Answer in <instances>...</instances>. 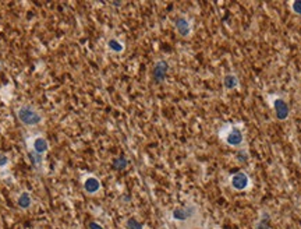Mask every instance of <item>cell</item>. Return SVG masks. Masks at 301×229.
Segmentation results:
<instances>
[{"label":"cell","instance_id":"cell-1","mask_svg":"<svg viewBox=\"0 0 301 229\" xmlns=\"http://www.w3.org/2000/svg\"><path fill=\"white\" fill-rule=\"evenodd\" d=\"M219 140L233 150H241L247 147L246 125L243 122H228L218 130Z\"/></svg>","mask_w":301,"mask_h":229},{"label":"cell","instance_id":"cell-2","mask_svg":"<svg viewBox=\"0 0 301 229\" xmlns=\"http://www.w3.org/2000/svg\"><path fill=\"white\" fill-rule=\"evenodd\" d=\"M16 116L21 125L32 129L38 127L43 122V114L31 104H21L16 108Z\"/></svg>","mask_w":301,"mask_h":229},{"label":"cell","instance_id":"cell-3","mask_svg":"<svg viewBox=\"0 0 301 229\" xmlns=\"http://www.w3.org/2000/svg\"><path fill=\"white\" fill-rule=\"evenodd\" d=\"M266 102L272 108L273 114L276 117V120L279 122H286L290 117V105L287 102V99L281 94H266L265 95Z\"/></svg>","mask_w":301,"mask_h":229},{"label":"cell","instance_id":"cell-4","mask_svg":"<svg viewBox=\"0 0 301 229\" xmlns=\"http://www.w3.org/2000/svg\"><path fill=\"white\" fill-rule=\"evenodd\" d=\"M198 207L193 203H187L186 206L176 207L170 211V218L177 224H187L191 222L193 219L197 218Z\"/></svg>","mask_w":301,"mask_h":229},{"label":"cell","instance_id":"cell-5","mask_svg":"<svg viewBox=\"0 0 301 229\" xmlns=\"http://www.w3.org/2000/svg\"><path fill=\"white\" fill-rule=\"evenodd\" d=\"M229 186L233 189L234 191H247L252 188V179L249 176L248 172L246 171H237L229 176Z\"/></svg>","mask_w":301,"mask_h":229},{"label":"cell","instance_id":"cell-6","mask_svg":"<svg viewBox=\"0 0 301 229\" xmlns=\"http://www.w3.org/2000/svg\"><path fill=\"white\" fill-rule=\"evenodd\" d=\"M27 148L28 154H35V155L45 156L49 151V141L42 134H34L27 138Z\"/></svg>","mask_w":301,"mask_h":229},{"label":"cell","instance_id":"cell-7","mask_svg":"<svg viewBox=\"0 0 301 229\" xmlns=\"http://www.w3.org/2000/svg\"><path fill=\"white\" fill-rule=\"evenodd\" d=\"M81 185H83L84 193L88 196H96L102 190V182L94 173H84L81 177Z\"/></svg>","mask_w":301,"mask_h":229},{"label":"cell","instance_id":"cell-8","mask_svg":"<svg viewBox=\"0 0 301 229\" xmlns=\"http://www.w3.org/2000/svg\"><path fill=\"white\" fill-rule=\"evenodd\" d=\"M173 28H175V31H176V34L180 38L187 39V38H190L193 35L194 22L187 16H178L176 20L173 21Z\"/></svg>","mask_w":301,"mask_h":229},{"label":"cell","instance_id":"cell-9","mask_svg":"<svg viewBox=\"0 0 301 229\" xmlns=\"http://www.w3.org/2000/svg\"><path fill=\"white\" fill-rule=\"evenodd\" d=\"M169 70H170V66H169V62L165 60V59H159L154 63L152 66V80L155 81L156 84H162L166 81L167 74H169Z\"/></svg>","mask_w":301,"mask_h":229},{"label":"cell","instance_id":"cell-10","mask_svg":"<svg viewBox=\"0 0 301 229\" xmlns=\"http://www.w3.org/2000/svg\"><path fill=\"white\" fill-rule=\"evenodd\" d=\"M240 85H241V81H240V77L236 73L225 74L223 78H222V87L226 93L239 90Z\"/></svg>","mask_w":301,"mask_h":229},{"label":"cell","instance_id":"cell-11","mask_svg":"<svg viewBox=\"0 0 301 229\" xmlns=\"http://www.w3.org/2000/svg\"><path fill=\"white\" fill-rule=\"evenodd\" d=\"M106 49L107 52L113 53V55H122L125 51V43L123 39L117 37H110L106 39Z\"/></svg>","mask_w":301,"mask_h":229},{"label":"cell","instance_id":"cell-12","mask_svg":"<svg viewBox=\"0 0 301 229\" xmlns=\"http://www.w3.org/2000/svg\"><path fill=\"white\" fill-rule=\"evenodd\" d=\"M16 203H17V207L20 210H30L32 207V204H34V197H32V194L28 191V190H22L20 194L17 196V200H16Z\"/></svg>","mask_w":301,"mask_h":229},{"label":"cell","instance_id":"cell-13","mask_svg":"<svg viewBox=\"0 0 301 229\" xmlns=\"http://www.w3.org/2000/svg\"><path fill=\"white\" fill-rule=\"evenodd\" d=\"M128 165H130V161H128V158L124 155L116 156L113 161H112V167H113V169L114 171H119V172L125 171V169L128 168Z\"/></svg>","mask_w":301,"mask_h":229},{"label":"cell","instance_id":"cell-14","mask_svg":"<svg viewBox=\"0 0 301 229\" xmlns=\"http://www.w3.org/2000/svg\"><path fill=\"white\" fill-rule=\"evenodd\" d=\"M270 227V215L268 212H262L258 218V222L255 224V229H269Z\"/></svg>","mask_w":301,"mask_h":229},{"label":"cell","instance_id":"cell-15","mask_svg":"<svg viewBox=\"0 0 301 229\" xmlns=\"http://www.w3.org/2000/svg\"><path fill=\"white\" fill-rule=\"evenodd\" d=\"M125 229H145V225L135 218H128L124 224Z\"/></svg>","mask_w":301,"mask_h":229},{"label":"cell","instance_id":"cell-16","mask_svg":"<svg viewBox=\"0 0 301 229\" xmlns=\"http://www.w3.org/2000/svg\"><path fill=\"white\" fill-rule=\"evenodd\" d=\"M236 161L240 162V164H246L247 161H249V153L246 148H241V150H237V154H236Z\"/></svg>","mask_w":301,"mask_h":229},{"label":"cell","instance_id":"cell-17","mask_svg":"<svg viewBox=\"0 0 301 229\" xmlns=\"http://www.w3.org/2000/svg\"><path fill=\"white\" fill-rule=\"evenodd\" d=\"M287 4H289V9L293 14L301 17V0H290V1H287Z\"/></svg>","mask_w":301,"mask_h":229},{"label":"cell","instance_id":"cell-18","mask_svg":"<svg viewBox=\"0 0 301 229\" xmlns=\"http://www.w3.org/2000/svg\"><path fill=\"white\" fill-rule=\"evenodd\" d=\"M10 165V156L6 153H0V172L6 171Z\"/></svg>","mask_w":301,"mask_h":229},{"label":"cell","instance_id":"cell-19","mask_svg":"<svg viewBox=\"0 0 301 229\" xmlns=\"http://www.w3.org/2000/svg\"><path fill=\"white\" fill-rule=\"evenodd\" d=\"M88 229H105V227L102 224H99L98 221H91L88 224Z\"/></svg>","mask_w":301,"mask_h":229}]
</instances>
